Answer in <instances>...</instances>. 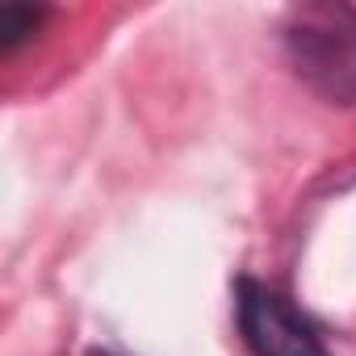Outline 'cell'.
Instances as JSON below:
<instances>
[{
  "label": "cell",
  "mask_w": 356,
  "mask_h": 356,
  "mask_svg": "<svg viewBox=\"0 0 356 356\" xmlns=\"http://www.w3.org/2000/svg\"><path fill=\"white\" fill-rule=\"evenodd\" d=\"M235 310L252 356H327L314 323L273 285L243 277L235 289Z\"/></svg>",
  "instance_id": "2"
},
{
  "label": "cell",
  "mask_w": 356,
  "mask_h": 356,
  "mask_svg": "<svg viewBox=\"0 0 356 356\" xmlns=\"http://www.w3.org/2000/svg\"><path fill=\"white\" fill-rule=\"evenodd\" d=\"M38 9H30V5H5L0 9V47L5 51H13L22 38H30L34 34V26H38Z\"/></svg>",
  "instance_id": "3"
},
{
  "label": "cell",
  "mask_w": 356,
  "mask_h": 356,
  "mask_svg": "<svg viewBox=\"0 0 356 356\" xmlns=\"http://www.w3.org/2000/svg\"><path fill=\"white\" fill-rule=\"evenodd\" d=\"M293 72L331 105L356 101V13L343 5H306L285 26Z\"/></svg>",
  "instance_id": "1"
}]
</instances>
